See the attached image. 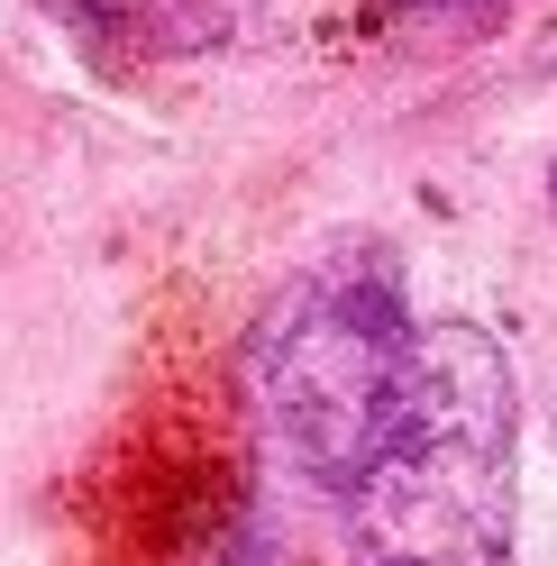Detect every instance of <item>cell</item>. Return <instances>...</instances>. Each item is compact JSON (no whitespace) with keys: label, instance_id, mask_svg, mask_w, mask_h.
Returning <instances> with one entry per match:
<instances>
[{"label":"cell","instance_id":"obj_2","mask_svg":"<svg viewBox=\"0 0 557 566\" xmlns=\"http://www.w3.org/2000/svg\"><path fill=\"white\" fill-rule=\"evenodd\" d=\"M347 566H512L521 530V384L494 329L430 321L411 402L338 493Z\"/></svg>","mask_w":557,"mask_h":566},{"label":"cell","instance_id":"obj_3","mask_svg":"<svg viewBox=\"0 0 557 566\" xmlns=\"http://www.w3.org/2000/svg\"><path fill=\"white\" fill-rule=\"evenodd\" d=\"M402 10H475V0H402Z\"/></svg>","mask_w":557,"mask_h":566},{"label":"cell","instance_id":"obj_4","mask_svg":"<svg viewBox=\"0 0 557 566\" xmlns=\"http://www.w3.org/2000/svg\"><path fill=\"white\" fill-rule=\"evenodd\" d=\"M548 210H557V174H548Z\"/></svg>","mask_w":557,"mask_h":566},{"label":"cell","instance_id":"obj_1","mask_svg":"<svg viewBox=\"0 0 557 566\" xmlns=\"http://www.w3.org/2000/svg\"><path fill=\"white\" fill-rule=\"evenodd\" d=\"M421 329L430 321H411L402 256L385 238H338L256 302L248 347H238L256 430L329 503L366 475V457L402 420L411 375H421Z\"/></svg>","mask_w":557,"mask_h":566}]
</instances>
